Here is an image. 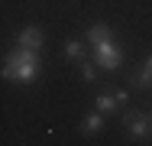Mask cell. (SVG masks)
<instances>
[{
    "label": "cell",
    "mask_w": 152,
    "mask_h": 146,
    "mask_svg": "<svg viewBox=\"0 0 152 146\" xmlns=\"http://www.w3.org/2000/svg\"><path fill=\"white\" fill-rule=\"evenodd\" d=\"M65 58H68V62H81V58H84V42L68 39V42H65Z\"/></svg>",
    "instance_id": "52a82bcc"
},
{
    "label": "cell",
    "mask_w": 152,
    "mask_h": 146,
    "mask_svg": "<svg viewBox=\"0 0 152 146\" xmlns=\"http://www.w3.org/2000/svg\"><path fill=\"white\" fill-rule=\"evenodd\" d=\"M152 114H142V111H129L126 114V130H129V136L133 140H146L152 130Z\"/></svg>",
    "instance_id": "3957f363"
},
{
    "label": "cell",
    "mask_w": 152,
    "mask_h": 146,
    "mask_svg": "<svg viewBox=\"0 0 152 146\" xmlns=\"http://www.w3.org/2000/svg\"><path fill=\"white\" fill-rule=\"evenodd\" d=\"M133 88H152V52H149V58L142 62V68L136 72V78H133Z\"/></svg>",
    "instance_id": "8992f818"
},
{
    "label": "cell",
    "mask_w": 152,
    "mask_h": 146,
    "mask_svg": "<svg viewBox=\"0 0 152 146\" xmlns=\"http://www.w3.org/2000/svg\"><path fill=\"white\" fill-rule=\"evenodd\" d=\"M16 46H20V49H29V52H39V49H42V32H39L36 26L20 29V36H16Z\"/></svg>",
    "instance_id": "5b68a950"
},
{
    "label": "cell",
    "mask_w": 152,
    "mask_h": 146,
    "mask_svg": "<svg viewBox=\"0 0 152 146\" xmlns=\"http://www.w3.org/2000/svg\"><path fill=\"white\" fill-rule=\"evenodd\" d=\"M94 78H97V62H81V81L91 85Z\"/></svg>",
    "instance_id": "30bf717a"
},
{
    "label": "cell",
    "mask_w": 152,
    "mask_h": 146,
    "mask_svg": "<svg viewBox=\"0 0 152 146\" xmlns=\"http://www.w3.org/2000/svg\"><path fill=\"white\" fill-rule=\"evenodd\" d=\"M104 39H110V29L104 26V23H94V26H88V42H91V46L104 42Z\"/></svg>",
    "instance_id": "9c48e42d"
},
{
    "label": "cell",
    "mask_w": 152,
    "mask_h": 146,
    "mask_svg": "<svg viewBox=\"0 0 152 146\" xmlns=\"http://www.w3.org/2000/svg\"><path fill=\"white\" fill-rule=\"evenodd\" d=\"M36 75H39V52H29V49L16 46V52H10L7 62H3V78L29 85V81H36Z\"/></svg>",
    "instance_id": "6da1fadb"
},
{
    "label": "cell",
    "mask_w": 152,
    "mask_h": 146,
    "mask_svg": "<svg viewBox=\"0 0 152 146\" xmlns=\"http://www.w3.org/2000/svg\"><path fill=\"white\" fill-rule=\"evenodd\" d=\"M126 101H129V94H126L123 88L113 91V94H97V97H94V104H97L100 114H113V111H117L120 104H126Z\"/></svg>",
    "instance_id": "277c9868"
},
{
    "label": "cell",
    "mask_w": 152,
    "mask_h": 146,
    "mask_svg": "<svg viewBox=\"0 0 152 146\" xmlns=\"http://www.w3.org/2000/svg\"><path fill=\"white\" fill-rule=\"evenodd\" d=\"M94 62H97L100 68H107V72H117L123 65V49L113 42V39H104V42L94 46Z\"/></svg>",
    "instance_id": "7a4b0ae2"
},
{
    "label": "cell",
    "mask_w": 152,
    "mask_h": 146,
    "mask_svg": "<svg viewBox=\"0 0 152 146\" xmlns=\"http://www.w3.org/2000/svg\"><path fill=\"white\" fill-rule=\"evenodd\" d=\"M81 130H84L88 136H94V133H100V130H104V114H100V111H94V114L88 117V120H84V127H81Z\"/></svg>",
    "instance_id": "ba28073f"
}]
</instances>
